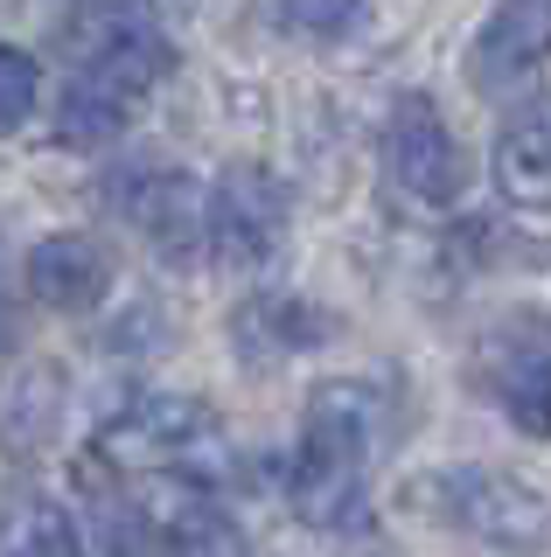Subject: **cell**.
<instances>
[{
    "label": "cell",
    "mask_w": 551,
    "mask_h": 557,
    "mask_svg": "<svg viewBox=\"0 0 551 557\" xmlns=\"http://www.w3.org/2000/svg\"><path fill=\"white\" fill-rule=\"evenodd\" d=\"M433 502L446 522H461L475 544L503 557H538L551 544V502L495 467H446V474H433Z\"/></svg>",
    "instance_id": "cell-1"
},
{
    "label": "cell",
    "mask_w": 551,
    "mask_h": 557,
    "mask_svg": "<svg viewBox=\"0 0 551 557\" xmlns=\"http://www.w3.org/2000/svg\"><path fill=\"white\" fill-rule=\"evenodd\" d=\"M384 161H391V182H399L412 202H426V209H454L461 196H468V147L454 139V126L433 112L426 91H405L399 104H391Z\"/></svg>",
    "instance_id": "cell-2"
},
{
    "label": "cell",
    "mask_w": 551,
    "mask_h": 557,
    "mask_svg": "<svg viewBox=\"0 0 551 557\" xmlns=\"http://www.w3.org/2000/svg\"><path fill=\"white\" fill-rule=\"evenodd\" d=\"M112 202L161 258H175V265L210 258V223H203L210 216V188L203 182H188L175 168H126L112 182Z\"/></svg>",
    "instance_id": "cell-3"
},
{
    "label": "cell",
    "mask_w": 551,
    "mask_h": 557,
    "mask_svg": "<svg viewBox=\"0 0 551 557\" xmlns=\"http://www.w3.org/2000/svg\"><path fill=\"white\" fill-rule=\"evenodd\" d=\"M210 258L217 265H266L286 237V188L266 168H223L210 188Z\"/></svg>",
    "instance_id": "cell-4"
},
{
    "label": "cell",
    "mask_w": 551,
    "mask_h": 557,
    "mask_svg": "<svg viewBox=\"0 0 551 557\" xmlns=\"http://www.w3.org/2000/svg\"><path fill=\"white\" fill-rule=\"evenodd\" d=\"M544 63H551V0H495V14L481 22L475 49H468L475 91H489V98L524 91Z\"/></svg>",
    "instance_id": "cell-5"
},
{
    "label": "cell",
    "mask_w": 551,
    "mask_h": 557,
    "mask_svg": "<svg viewBox=\"0 0 551 557\" xmlns=\"http://www.w3.org/2000/svg\"><path fill=\"white\" fill-rule=\"evenodd\" d=\"M481 383L510 411L516 432L551 440V335L538 327H510V335L481 342Z\"/></svg>",
    "instance_id": "cell-6"
},
{
    "label": "cell",
    "mask_w": 551,
    "mask_h": 557,
    "mask_svg": "<svg viewBox=\"0 0 551 557\" xmlns=\"http://www.w3.org/2000/svg\"><path fill=\"white\" fill-rule=\"evenodd\" d=\"M364 460L370 453L301 440L294 467H286V502L307 530H364Z\"/></svg>",
    "instance_id": "cell-7"
},
{
    "label": "cell",
    "mask_w": 551,
    "mask_h": 557,
    "mask_svg": "<svg viewBox=\"0 0 551 557\" xmlns=\"http://www.w3.org/2000/svg\"><path fill=\"white\" fill-rule=\"evenodd\" d=\"M28 300L49 313H91L112 293V258L91 231H49L36 237V251L22 258Z\"/></svg>",
    "instance_id": "cell-8"
},
{
    "label": "cell",
    "mask_w": 551,
    "mask_h": 557,
    "mask_svg": "<svg viewBox=\"0 0 551 557\" xmlns=\"http://www.w3.org/2000/svg\"><path fill=\"white\" fill-rule=\"evenodd\" d=\"M63 397L71 391H63L57 362H14V370L0 376V446H8L14 460L42 453L63 425Z\"/></svg>",
    "instance_id": "cell-9"
},
{
    "label": "cell",
    "mask_w": 551,
    "mask_h": 557,
    "mask_svg": "<svg viewBox=\"0 0 551 557\" xmlns=\"http://www.w3.org/2000/svg\"><path fill=\"white\" fill-rule=\"evenodd\" d=\"M231 335L252 362H280V356H301V348H321L335 335V321L315 300H294V293H258V300L237 307Z\"/></svg>",
    "instance_id": "cell-10"
},
{
    "label": "cell",
    "mask_w": 551,
    "mask_h": 557,
    "mask_svg": "<svg viewBox=\"0 0 551 557\" xmlns=\"http://www.w3.org/2000/svg\"><path fill=\"white\" fill-rule=\"evenodd\" d=\"M495 196L510 209H551V104L516 112L495 133Z\"/></svg>",
    "instance_id": "cell-11"
},
{
    "label": "cell",
    "mask_w": 551,
    "mask_h": 557,
    "mask_svg": "<svg viewBox=\"0 0 551 557\" xmlns=\"http://www.w3.org/2000/svg\"><path fill=\"white\" fill-rule=\"evenodd\" d=\"M377 432H384V383H370V376H329V383H315L307 418H301V440H329V446L370 453Z\"/></svg>",
    "instance_id": "cell-12"
},
{
    "label": "cell",
    "mask_w": 551,
    "mask_h": 557,
    "mask_svg": "<svg viewBox=\"0 0 551 557\" xmlns=\"http://www.w3.org/2000/svg\"><path fill=\"white\" fill-rule=\"evenodd\" d=\"M0 557H91L77 516L57 509L49 495H14L0 509Z\"/></svg>",
    "instance_id": "cell-13"
},
{
    "label": "cell",
    "mask_w": 551,
    "mask_h": 557,
    "mask_svg": "<svg viewBox=\"0 0 551 557\" xmlns=\"http://www.w3.org/2000/svg\"><path fill=\"white\" fill-rule=\"evenodd\" d=\"M133 112H140V104H126L119 91H106V84L71 77V91L57 98V139L63 147H112Z\"/></svg>",
    "instance_id": "cell-14"
},
{
    "label": "cell",
    "mask_w": 551,
    "mask_h": 557,
    "mask_svg": "<svg viewBox=\"0 0 551 557\" xmlns=\"http://www.w3.org/2000/svg\"><path fill=\"white\" fill-rule=\"evenodd\" d=\"M36 98H42V70H36V57L0 42V133L22 126V119L36 112Z\"/></svg>",
    "instance_id": "cell-15"
},
{
    "label": "cell",
    "mask_w": 551,
    "mask_h": 557,
    "mask_svg": "<svg viewBox=\"0 0 551 557\" xmlns=\"http://www.w3.org/2000/svg\"><path fill=\"white\" fill-rule=\"evenodd\" d=\"M280 14L301 35H350L370 14V0H280Z\"/></svg>",
    "instance_id": "cell-16"
}]
</instances>
